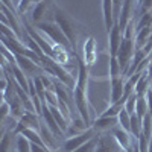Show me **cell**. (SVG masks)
Masks as SVG:
<instances>
[{
    "label": "cell",
    "instance_id": "cb8c5ba5",
    "mask_svg": "<svg viewBox=\"0 0 152 152\" xmlns=\"http://www.w3.org/2000/svg\"><path fill=\"white\" fill-rule=\"evenodd\" d=\"M108 75L110 78H117V76H122V66L117 59V56H110V62H108Z\"/></svg>",
    "mask_w": 152,
    "mask_h": 152
},
{
    "label": "cell",
    "instance_id": "74e56055",
    "mask_svg": "<svg viewBox=\"0 0 152 152\" xmlns=\"http://www.w3.org/2000/svg\"><path fill=\"white\" fill-rule=\"evenodd\" d=\"M41 2H44V0H34V5H37V3H41Z\"/></svg>",
    "mask_w": 152,
    "mask_h": 152
},
{
    "label": "cell",
    "instance_id": "f1b7e54d",
    "mask_svg": "<svg viewBox=\"0 0 152 152\" xmlns=\"http://www.w3.org/2000/svg\"><path fill=\"white\" fill-rule=\"evenodd\" d=\"M117 119H119V126H122L125 131L129 132V131H131V114L123 108V110L119 113ZM129 134H131V132H129Z\"/></svg>",
    "mask_w": 152,
    "mask_h": 152
},
{
    "label": "cell",
    "instance_id": "9c48e42d",
    "mask_svg": "<svg viewBox=\"0 0 152 152\" xmlns=\"http://www.w3.org/2000/svg\"><path fill=\"white\" fill-rule=\"evenodd\" d=\"M15 59H17V66L26 73L29 78H35V76H40L44 73L43 67L41 66H38L37 62L28 56H24V55H15Z\"/></svg>",
    "mask_w": 152,
    "mask_h": 152
},
{
    "label": "cell",
    "instance_id": "603a6c76",
    "mask_svg": "<svg viewBox=\"0 0 152 152\" xmlns=\"http://www.w3.org/2000/svg\"><path fill=\"white\" fill-rule=\"evenodd\" d=\"M50 107V105H49ZM50 111L53 113V117H55V120L58 122V125H59V128L64 131V134L67 132V129H69V119L64 116V114L61 113V110L58 108V107H50Z\"/></svg>",
    "mask_w": 152,
    "mask_h": 152
},
{
    "label": "cell",
    "instance_id": "8992f818",
    "mask_svg": "<svg viewBox=\"0 0 152 152\" xmlns=\"http://www.w3.org/2000/svg\"><path fill=\"white\" fill-rule=\"evenodd\" d=\"M21 24L24 26V31H26V32L34 38V40L37 41V44L43 49V52H44L49 58H52V59H53V58H55V50H53V46L50 44V41L47 40V38H46V37H41L40 34H38V32L31 26V24L28 23V20L24 18V15H21Z\"/></svg>",
    "mask_w": 152,
    "mask_h": 152
},
{
    "label": "cell",
    "instance_id": "d6a6232c",
    "mask_svg": "<svg viewBox=\"0 0 152 152\" xmlns=\"http://www.w3.org/2000/svg\"><path fill=\"white\" fill-rule=\"evenodd\" d=\"M0 34L2 35H5V37H8V38H11V40H21V38L12 31L9 26H6V24H0Z\"/></svg>",
    "mask_w": 152,
    "mask_h": 152
},
{
    "label": "cell",
    "instance_id": "d590c367",
    "mask_svg": "<svg viewBox=\"0 0 152 152\" xmlns=\"http://www.w3.org/2000/svg\"><path fill=\"white\" fill-rule=\"evenodd\" d=\"M2 122H5L6 120V117L8 116H11V104L8 102V100H5L3 99V102H2Z\"/></svg>",
    "mask_w": 152,
    "mask_h": 152
},
{
    "label": "cell",
    "instance_id": "1f68e13d",
    "mask_svg": "<svg viewBox=\"0 0 152 152\" xmlns=\"http://www.w3.org/2000/svg\"><path fill=\"white\" fill-rule=\"evenodd\" d=\"M137 99H138V96L135 94V91L128 97V100H126V104H125V110L128 111L129 114H134L135 113V107H137Z\"/></svg>",
    "mask_w": 152,
    "mask_h": 152
},
{
    "label": "cell",
    "instance_id": "5b68a950",
    "mask_svg": "<svg viewBox=\"0 0 152 152\" xmlns=\"http://www.w3.org/2000/svg\"><path fill=\"white\" fill-rule=\"evenodd\" d=\"M96 135H97V132L93 129V126H91V128H88L87 131H84V132H81L78 135L69 137V138H66L64 145H62V152H75L78 148H81L84 143H87L88 140L94 138Z\"/></svg>",
    "mask_w": 152,
    "mask_h": 152
},
{
    "label": "cell",
    "instance_id": "30bf717a",
    "mask_svg": "<svg viewBox=\"0 0 152 152\" xmlns=\"http://www.w3.org/2000/svg\"><path fill=\"white\" fill-rule=\"evenodd\" d=\"M82 59L88 67H93L96 64V61H97V41L94 37H88L84 41Z\"/></svg>",
    "mask_w": 152,
    "mask_h": 152
},
{
    "label": "cell",
    "instance_id": "7a4b0ae2",
    "mask_svg": "<svg viewBox=\"0 0 152 152\" xmlns=\"http://www.w3.org/2000/svg\"><path fill=\"white\" fill-rule=\"evenodd\" d=\"M53 21L61 28V31L66 34L67 40L70 41L73 47V56L78 55V40L82 32V26L73 17H70V14L58 6H53Z\"/></svg>",
    "mask_w": 152,
    "mask_h": 152
},
{
    "label": "cell",
    "instance_id": "44dd1931",
    "mask_svg": "<svg viewBox=\"0 0 152 152\" xmlns=\"http://www.w3.org/2000/svg\"><path fill=\"white\" fill-rule=\"evenodd\" d=\"M151 81H152V78H151V75H149V69H145L140 81H138L137 85H135V94H137V96H146L148 90L151 88V87H149Z\"/></svg>",
    "mask_w": 152,
    "mask_h": 152
},
{
    "label": "cell",
    "instance_id": "f546056e",
    "mask_svg": "<svg viewBox=\"0 0 152 152\" xmlns=\"http://www.w3.org/2000/svg\"><path fill=\"white\" fill-rule=\"evenodd\" d=\"M96 146H97V135L94 138H91V140H88L87 143H84L81 148H78L75 152H94Z\"/></svg>",
    "mask_w": 152,
    "mask_h": 152
},
{
    "label": "cell",
    "instance_id": "f35d334b",
    "mask_svg": "<svg viewBox=\"0 0 152 152\" xmlns=\"http://www.w3.org/2000/svg\"><path fill=\"white\" fill-rule=\"evenodd\" d=\"M135 2H137V5H140V3L143 2V0H135Z\"/></svg>",
    "mask_w": 152,
    "mask_h": 152
},
{
    "label": "cell",
    "instance_id": "e0dca14e",
    "mask_svg": "<svg viewBox=\"0 0 152 152\" xmlns=\"http://www.w3.org/2000/svg\"><path fill=\"white\" fill-rule=\"evenodd\" d=\"M50 6H52V0H44V2H41V3H37L34 6V9H32V14H31L32 23L38 24V23L44 21V17L47 15Z\"/></svg>",
    "mask_w": 152,
    "mask_h": 152
},
{
    "label": "cell",
    "instance_id": "4dcf8cb0",
    "mask_svg": "<svg viewBox=\"0 0 152 152\" xmlns=\"http://www.w3.org/2000/svg\"><path fill=\"white\" fill-rule=\"evenodd\" d=\"M12 148V140H11V132L3 134L2 142H0V152H11Z\"/></svg>",
    "mask_w": 152,
    "mask_h": 152
},
{
    "label": "cell",
    "instance_id": "7c38bea8",
    "mask_svg": "<svg viewBox=\"0 0 152 152\" xmlns=\"http://www.w3.org/2000/svg\"><path fill=\"white\" fill-rule=\"evenodd\" d=\"M41 117H43V122L46 123V126L50 129V132H52L56 138H64V131H62L61 128H59V125H58V122L55 120V117H53V113L50 111V107L44 102V105H43V114H41Z\"/></svg>",
    "mask_w": 152,
    "mask_h": 152
},
{
    "label": "cell",
    "instance_id": "8d00e7d4",
    "mask_svg": "<svg viewBox=\"0 0 152 152\" xmlns=\"http://www.w3.org/2000/svg\"><path fill=\"white\" fill-rule=\"evenodd\" d=\"M146 99H148V110H149V113L152 114V87L148 90V93H146Z\"/></svg>",
    "mask_w": 152,
    "mask_h": 152
},
{
    "label": "cell",
    "instance_id": "d4e9b609",
    "mask_svg": "<svg viewBox=\"0 0 152 152\" xmlns=\"http://www.w3.org/2000/svg\"><path fill=\"white\" fill-rule=\"evenodd\" d=\"M131 135L138 140V138L142 137V119L137 116V114H131Z\"/></svg>",
    "mask_w": 152,
    "mask_h": 152
},
{
    "label": "cell",
    "instance_id": "836d02e7",
    "mask_svg": "<svg viewBox=\"0 0 152 152\" xmlns=\"http://www.w3.org/2000/svg\"><path fill=\"white\" fill-rule=\"evenodd\" d=\"M32 5H34V0H20V2L17 3V12L21 14V15L26 14Z\"/></svg>",
    "mask_w": 152,
    "mask_h": 152
},
{
    "label": "cell",
    "instance_id": "4316f807",
    "mask_svg": "<svg viewBox=\"0 0 152 152\" xmlns=\"http://www.w3.org/2000/svg\"><path fill=\"white\" fill-rule=\"evenodd\" d=\"M151 26H152V12H145V14L138 15V20L135 21V32Z\"/></svg>",
    "mask_w": 152,
    "mask_h": 152
},
{
    "label": "cell",
    "instance_id": "5bb4252c",
    "mask_svg": "<svg viewBox=\"0 0 152 152\" xmlns=\"http://www.w3.org/2000/svg\"><path fill=\"white\" fill-rule=\"evenodd\" d=\"M134 0H125L123 6H122V12H120V17H119V26L120 29L125 32V29L128 28V24L134 20Z\"/></svg>",
    "mask_w": 152,
    "mask_h": 152
},
{
    "label": "cell",
    "instance_id": "2e32d148",
    "mask_svg": "<svg viewBox=\"0 0 152 152\" xmlns=\"http://www.w3.org/2000/svg\"><path fill=\"white\" fill-rule=\"evenodd\" d=\"M111 134H113L114 138H116V142L119 143V146H120L123 151H128V149L132 146L134 137H131V134H129L128 131H125L122 126H116L114 129H111Z\"/></svg>",
    "mask_w": 152,
    "mask_h": 152
},
{
    "label": "cell",
    "instance_id": "8fae6325",
    "mask_svg": "<svg viewBox=\"0 0 152 152\" xmlns=\"http://www.w3.org/2000/svg\"><path fill=\"white\" fill-rule=\"evenodd\" d=\"M125 84H126V78L122 76H117V78H110V105L116 104L123 97L125 94Z\"/></svg>",
    "mask_w": 152,
    "mask_h": 152
},
{
    "label": "cell",
    "instance_id": "4fadbf2b",
    "mask_svg": "<svg viewBox=\"0 0 152 152\" xmlns=\"http://www.w3.org/2000/svg\"><path fill=\"white\" fill-rule=\"evenodd\" d=\"M123 40V31L120 29L119 23L114 24V28L108 34V47H110V56H117V52L120 49Z\"/></svg>",
    "mask_w": 152,
    "mask_h": 152
},
{
    "label": "cell",
    "instance_id": "52a82bcc",
    "mask_svg": "<svg viewBox=\"0 0 152 152\" xmlns=\"http://www.w3.org/2000/svg\"><path fill=\"white\" fill-rule=\"evenodd\" d=\"M38 114L34 113V111H24V114L18 119V123L15 125V128H14V134L18 135L23 129H37V131H40L41 128V125H40V120H38Z\"/></svg>",
    "mask_w": 152,
    "mask_h": 152
},
{
    "label": "cell",
    "instance_id": "ac0fdd59",
    "mask_svg": "<svg viewBox=\"0 0 152 152\" xmlns=\"http://www.w3.org/2000/svg\"><path fill=\"white\" fill-rule=\"evenodd\" d=\"M102 11H104V24L107 35L111 32V29L116 24L114 20V8H113V0H102Z\"/></svg>",
    "mask_w": 152,
    "mask_h": 152
},
{
    "label": "cell",
    "instance_id": "9a60e30c",
    "mask_svg": "<svg viewBox=\"0 0 152 152\" xmlns=\"http://www.w3.org/2000/svg\"><path fill=\"white\" fill-rule=\"evenodd\" d=\"M93 129L100 134V132H110L111 129H114L116 126H119V119L117 117H105V116H99L94 122H93Z\"/></svg>",
    "mask_w": 152,
    "mask_h": 152
},
{
    "label": "cell",
    "instance_id": "277c9868",
    "mask_svg": "<svg viewBox=\"0 0 152 152\" xmlns=\"http://www.w3.org/2000/svg\"><path fill=\"white\" fill-rule=\"evenodd\" d=\"M35 28L46 35V38L50 41L52 46H62L73 53V47H72L70 41L67 40L66 34L61 31V28L55 21H41V23L35 24Z\"/></svg>",
    "mask_w": 152,
    "mask_h": 152
},
{
    "label": "cell",
    "instance_id": "ba28073f",
    "mask_svg": "<svg viewBox=\"0 0 152 152\" xmlns=\"http://www.w3.org/2000/svg\"><path fill=\"white\" fill-rule=\"evenodd\" d=\"M122 148L113 137L111 131L110 132H100L97 134V146L94 152H120Z\"/></svg>",
    "mask_w": 152,
    "mask_h": 152
},
{
    "label": "cell",
    "instance_id": "ffe728a7",
    "mask_svg": "<svg viewBox=\"0 0 152 152\" xmlns=\"http://www.w3.org/2000/svg\"><path fill=\"white\" fill-rule=\"evenodd\" d=\"M148 58V55L143 52V49H135V53H134V58H132V61H131V64H129V69H128V72H126V75H125V78H129V76H132L137 70H138V67L142 66V62L145 61Z\"/></svg>",
    "mask_w": 152,
    "mask_h": 152
},
{
    "label": "cell",
    "instance_id": "d6986e66",
    "mask_svg": "<svg viewBox=\"0 0 152 152\" xmlns=\"http://www.w3.org/2000/svg\"><path fill=\"white\" fill-rule=\"evenodd\" d=\"M8 102L11 104V117H14L15 120H18L23 114H24V111H26V107H24V104H23V100L17 96V93L14 91V94L11 96V99L8 100Z\"/></svg>",
    "mask_w": 152,
    "mask_h": 152
},
{
    "label": "cell",
    "instance_id": "83f0119b",
    "mask_svg": "<svg viewBox=\"0 0 152 152\" xmlns=\"http://www.w3.org/2000/svg\"><path fill=\"white\" fill-rule=\"evenodd\" d=\"M148 113H149V110H148V99H146V96H138L137 107H135V114L143 120V117L146 116Z\"/></svg>",
    "mask_w": 152,
    "mask_h": 152
},
{
    "label": "cell",
    "instance_id": "e575fe53",
    "mask_svg": "<svg viewBox=\"0 0 152 152\" xmlns=\"http://www.w3.org/2000/svg\"><path fill=\"white\" fill-rule=\"evenodd\" d=\"M2 56L9 62V64H17V59H15V55L11 52V50L6 47V46H3L2 44Z\"/></svg>",
    "mask_w": 152,
    "mask_h": 152
},
{
    "label": "cell",
    "instance_id": "484cf974",
    "mask_svg": "<svg viewBox=\"0 0 152 152\" xmlns=\"http://www.w3.org/2000/svg\"><path fill=\"white\" fill-rule=\"evenodd\" d=\"M15 149L17 152H32V143L28 137H24L23 134H18L17 142H15Z\"/></svg>",
    "mask_w": 152,
    "mask_h": 152
},
{
    "label": "cell",
    "instance_id": "7402d4cb",
    "mask_svg": "<svg viewBox=\"0 0 152 152\" xmlns=\"http://www.w3.org/2000/svg\"><path fill=\"white\" fill-rule=\"evenodd\" d=\"M152 35V26L151 28H145L142 31H137L135 32V46L137 49H143L148 43V40Z\"/></svg>",
    "mask_w": 152,
    "mask_h": 152
},
{
    "label": "cell",
    "instance_id": "6da1fadb",
    "mask_svg": "<svg viewBox=\"0 0 152 152\" xmlns=\"http://www.w3.org/2000/svg\"><path fill=\"white\" fill-rule=\"evenodd\" d=\"M75 59L78 62V76H76V85L73 88V102L78 110L79 116L85 120L88 126H91V119H90V102H88V79H90V72L84 59L79 55H75Z\"/></svg>",
    "mask_w": 152,
    "mask_h": 152
},
{
    "label": "cell",
    "instance_id": "3957f363",
    "mask_svg": "<svg viewBox=\"0 0 152 152\" xmlns=\"http://www.w3.org/2000/svg\"><path fill=\"white\" fill-rule=\"evenodd\" d=\"M135 49H137V46H135V20H132L123 32V40H122L120 49L117 52V59L122 66L123 76L126 75V72L129 69V64L135 53Z\"/></svg>",
    "mask_w": 152,
    "mask_h": 152
}]
</instances>
